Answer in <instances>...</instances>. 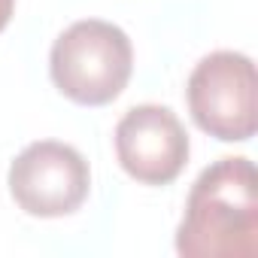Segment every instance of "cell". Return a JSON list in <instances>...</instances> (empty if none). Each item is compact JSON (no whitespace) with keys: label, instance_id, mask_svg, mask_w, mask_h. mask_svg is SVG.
Listing matches in <instances>:
<instances>
[{"label":"cell","instance_id":"cell-3","mask_svg":"<svg viewBox=\"0 0 258 258\" xmlns=\"http://www.w3.org/2000/svg\"><path fill=\"white\" fill-rule=\"evenodd\" d=\"M255 64L243 52L219 49L204 55L188 82L185 100L195 124L222 143H243L258 127Z\"/></svg>","mask_w":258,"mask_h":258},{"label":"cell","instance_id":"cell-2","mask_svg":"<svg viewBox=\"0 0 258 258\" xmlns=\"http://www.w3.org/2000/svg\"><path fill=\"white\" fill-rule=\"evenodd\" d=\"M134 70V49L127 34L103 19L73 22L49 52L55 88L82 106L112 103Z\"/></svg>","mask_w":258,"mask_h":258},{"label":"cell","instance_id":"cell-4","mask_svg":"<svg viewBox=\"0 0 258 258\" xmlns=\"http://www.w3.org/2000/svg\"><path fill=\"white\" fill-rule=\"evenodd\" d=\"M88 188V161L79 149L58 140H37L25 146L10 164V195L28 216H70L85 204Z\"/></svg>","mask_w":258,"mask_h":258},{"label":"cell","instance_id":"cell-6","mask_svg":"<svg viewBox=\"0 0 258 258\" xmlns=\"http://www.w3.org/2000/svg\"><path fill=\"white\" fill-rule=\"evenodd\" d=\"M13 10H16V0H0V31H4L13 19Z\"/></svg>","mask_w":258,"mask_h":258},{"label":"cell","instance_id":"cell-5","mask_svg":"<svg viewBox=\"0 0 258 258\" xmlns=\"http://www.w3.org/2000/svg\"><path fill=\"white\" fill-rule=\"evenodd\" d=\"M188 134L179 115L161 103L131 106L115 124V158L143 185L173 182L188 161Z\"/></svg>","mask_w":258,"mask_h":258},{"label":"cell","instance_id":"cell-1","mask_svg":"<svg viewBox=\"0 0 258 258\" xmlns=\"http://www.w3.org/2000/svg\"><path fill=\"white\" fill-rule=\"evenodd\" d=\"M176 252L185 258L258 255V173L243 155L219 158L191 185Z\"/></svg>","mask_w":258,"mask_h":258}]
</instances>
